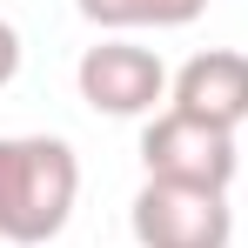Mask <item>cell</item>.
<instances>
[{
  "label": "cell",
  "instance_id": "6",
  "mask_svg": "<svg viewBox=\"0 0 248 248\" xmlns=\"http://www.w3.org/2000/svg\"><path fill=\"white\" fill-rule=\"evenodd\" d=\"M94 27H108V34H127V27H188V20H202L208 0H74Z\"/></svg>",
  "mask_w": 248,
  "mask_h": 248
},
{
  "label": "cell",
  "instance_id": "5",
  "mask_svg": "<svg viewBox=\"0 0 248 248\" xmlns=\"http://www.w3.org/2000/svg\"><path fill=\"white\" fill-rule=\"evenodd\" d=\"M168 108H181V114H195V121L235 134V127L248 121V54L208 47L195 61H181L174 81H168Z\"/></svg>",
  "mask_w": 248,
  "mask_h": 248
},
{
  "label": "cell",
  "instance_id": "2",
  "mask_svg": "<svg viewBox=\"0 0 248 248\" xmlns=\"http://www.w3.org/2000/svg\"><path fill=\"white\" fill-rule=\"evenodd\" d=\"M141 168H148V181L228 195V181L242 174V141L228 127H208L195 114H181V108H161L141 127Z\"/></svg>",
  "mask_w": 248,
  "mask_h": 248
},
{
  "label": "cell",
  "instance_id": "1",
  "mask_svg": "<svg viewBox=\"0 0 248 248\" xmlns=\"http://www.w3.org/2000/svg\"><path fill=\"white\" fill-rule=\"evenodd\" d=\"M81 202V155L61 134H0V242H54Z\"/></svg>",
  "mask_w": 248,
  "mask_h": 248
},
{
  "label": "cell",
  "instance_id": "8",
  "mask_svg": "<svg viewBox=\"0 0 248 248\" xmlns=\"http://www.w3.org/2000/svg\"><path fill=\"white\" fill-rule=\"evenodd\" d=\"M242 168H248V148H242Z\"/></svg>",
  "mask_w": 248,
  "mask_h": 248
},
{
  "label": "cell",
  "instance_id": "3",
  "mask_svg": "<svg viewBox=\"0 0 248 248\" xmlns=\"http://www.w3.org/2000/svg\"><path fill=\"white\" fill-rule=\"evenodd\" d=\"M127 228L141 248H228L235 242V208L215 188L141 181V195L127 208Z\"/></svg>",
  "mask_w": 248,
  "mask_h": 248
},
{
  "label": "cell",
  "instance_id": "7",
  "mask_svg": "<svg viewBox=\"0 0 248 248\" xmlns=\"http://www.w3.org/2000/svg\"><path fill=\"white\" fill-rule=\"evenodd\" d=\"M20 74V34H14V20H0V87Z\"/></svg>",
  "mask_w": 248,
  "mask_h": 248
},
{
  "label": "cell",
  "instance_id": "4",
  "mask_svg": "<svg viewBox=\"0 0 248 248\" xmlns=\"http://www.w3.org/2000/svg\"><path fill=\"white\" fill-rule=\"evenodd\" d=\"M168 74L161 54L155 47H134V41H101L87 47L81 61H74V87H81V101L94 114H114V121H141V114H155L168 101Z\"/></svg>",
  "mask_w": 248,
  "mask_h": 248
}]
</instances>
